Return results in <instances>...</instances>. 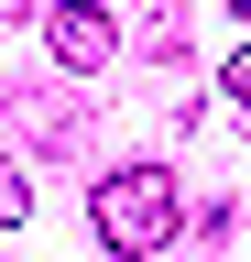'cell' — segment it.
I'll return each instance as SVG.
<instances>
[{
    "mask_svg": "<svg viewBox=\"0 0 251 262\" xmlns=\"http://www.w3.org/2000/svg\"><path fill=\"white\" fill-rule=\"evenodd\" d=\"M218 88H230V98H251V44H230V55H218Z\"/></svg>",
    "mask_w": 251,
    "mask_h": 262,
    "instance_id": "3957f363",
    "label": "cell"
},
{
    "mask_svg": "<svg viewBox=\"0 0 251 262\" xmlns=\"http://www.w3.org/2000/svg\"><path fill=\"white\" fill-rule=\"evenodd\" d=\"M87 219H99V251L142 262V251H164V241H175L186 196H175V175H164V164H120V175H99V196H87Z\"/></svg>",
    "mask_w": 251,
    "mask_h": 262,
    "instance_id": "6da1fadb",
    "label": "cell"
},
{
    "mask_svg": "<svg viewBox=\"0 0 251 262\" xmlns=\"http://www.w3.org/2000/svg\"><path fill=\"white\" fill-rule=\"evenodd\" d=\"M0 229H22V164H0Z\"/></svg>",
    "mask_w": 251,
    "mask_h": 262,
    "instance_id": "277c9868",
    "label": "cell"
},
{
    "mask_svg": "<svg viewBox=\"0 0 251 262\" xmlns=\"http://www.w3.org/2000/svg\"><path fill=\"white\" fill-rule=\"evenodd\" d=\"M44 44H55V66H66V77H99L120 33H109L99 0H55V11H44Z\"/></svg>",
    "mask_w": 251,
    "mask_h": 262,
    "instance_id": "7a4b0ae2",
    "label": "cell"
},
{
    "mask_svg": "<svg viewBox=\"0 0 251 262\" xmlns=\"http://www.w3.org/2000/svg\"><path fill=\"white\" fill-rule=\"evenodd\" d=\"M0 11H33V0H0Z\"/></svg>",
    "mask_w": 251,
    "mask_h": 262,
    "instance_id": "5b68a950",
    "label": "cell"
},
{
    "mask_svg": "<svg viewBox=\"0 0 251 262\" xmlns=\"http://www.w3.org/2000/svg\"><path fill=\"white\" fill-rule=\"evenodd\" d=\"M230 11H240V22H251V0H230Z\"/></svg>",
    "mask_w": 251,
    "mask_h": 262,
    "instance_id": "8992f818",
    "label": "cell"
}]
</instances>
